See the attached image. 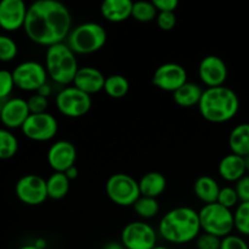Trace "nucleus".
<instances>
[{"mask_svg": "<svg viewBox=\"0 0 249 249\" xmlns=\"http://www.w3.org/2000/svg\"><path fill=\"white\" fill-rule=\"evenodd\" d=\"M77 160V148L71 141L58 140L48 151L49 165L55 172H65Z\"/></svg>", "mask_w": 249, "mask_h": 249, "instance_id": "nucleus-16", "label": "nucleus"}, {"mask_svg": "<svg viewBox=\"0 0 249 249\" xmlns=\"http://www.w3.org/2000/svg\"><path fill=\"white\" fill-rule=\"evenodd\" d=\"M156 21L162 31H172L177 24V16L174 11H158Z\"/></svg>", "mask_w": 249, "mask_h": 249, "instance_id": "nucleus-36", "label": "nucleus"}, {"mask_svg": "<svg viewBox=\"0 0 249 249\" xmlns=\"http://www.w3.org/2000/svg\"><path fill=\"white\" fill-rule=\"evenodd\" d=\"M36 92H39V94H41V95H44V96L48 97L49 95L51 94V89H50V87H49L48 83H44V84L41 85L38 90H36Z\"/></svg>", "mask_w": 249, "mask_h": 249, "instance_id": "nucleus-41", "label": "nucleus"}, {"mask_svg": "<svg viewBox=\"0 0 249 249\" xmlns=\"http://www.w3.org/2000/svg\"><path fill=\"white\" fill-rule=\"evenodd\" d=\"M106 194L114 204L121 207L133 206L141 195L138 181L123 173L112 175L107 180Z\"/></svg>", "mask_w": 249, "mask_h": 249, "instance_id": "nucleus-7", "label": "nucleus"}, {"mask_svg": "<svg viewBox=\"0 0 249 249\" xmlns=\"http://www.w3.org/2000/svg\"><path fill=\"white\" fill-rule=\"evenodd\" d=\"M71 180L66 177L63 172H55L46 180V192L48 198L62 199L70 191Z\"/></svg>", "mask_w": 249, "mask_h": 249, "instance_id": "nucleus-25", "label": "nucleus"}, {"mask_svg": "<svg viewBox=\"0 0 249 249\" xmlns=\"http://www.w3.org/2000/svg\"><path fill=\"white\" fill-rule=\"evenodd\" d=\"M158 11H174L179 5V0H150Z\"/></svg>", "mask_w": 249, "mask_h": 249, "instance_id": "nucleus-39", "label": "nucleus"}, {"mask_svg": "<svg viewBox=\"0 0 249 249\" xmlns=\"http://www.w3.org/2000/svg\"><path fill=\"white\" fill-rule=\"evenodd\" d=\"M128 79L122 74H112L105 78L104 89L105 92L112 99H122L125 96L129 91Z\"/></svg>", "mask_w": 249, "mask_h": 249, "instance_id": "nucleus-26", "label": "nucleus"}, {"mask_svg": "<svg viewBox=\"0 0 249 249\" xmlns=\"http://www.w3.org/2000/svg\"><path fill=\"white\" fill-rule=\"evenodd\" d=\"M133 0H102L100 11L109 22L118 23L131 17Z\"/></svg>", "mask_w": 249, "mask_h": 249, "instance_id": "nucleus-19", "label": "nucleus"}, {"mask_svg": "<svg viewBox=\"0 0 249 249\" xmlns=\"http://www.w3.org/2000/svg\"><path fill=\"white\" fill-rule=\"evenodd\" d=\"M218 172L220 177L225 181L236 182L240 178H242L246 174L245 162L243 157L240 155L231 152L230 155L225 156L220 160L218 167Z\"/></svg>", "mask_w": 249, "mask_h": 249, "instance_id": "nucleus-20", "label": "nucleus"}, {"mask_svg": "<svg viewBox=\"0 0 249 249\" xmlns=\"http://www.w3.org/2000/svg\"><path fill=\"white\" fill-rule=\"evenodd\" d=\"M187 82L186 70L179 63L168 62L160 65L155 71L152 77V84L158 89L173 92L175 89Z\"/></svg>", "mask_w": 249, "mask_h": 249, "instance_id": "nucleus-13", "label": "nucleus"}, {"mask_svg": "<svg viewBox=\"0 0 249 249\" xmlns=\"http://www.w3.org/2000/svg\"><path fill=\"white\" fill-rule=\"evenodd\" d=\"M220 241L221 238L212 233L204 232L196 237V246L199 249H219L220 248Z\"/></svg>", "mask_w": 249, "mask_h": 249, "instance_id": "nucleus-34", "label": "nucleus"}, {"mask_svg": "<svg viewBox=\"0 0 249 249\" xmlns=\"http://www.w3.org/2000/svg\"><path fill=\"white\" fill-rule=\"evenodd\" d=\"M15 192L22 203L27 206H39L48 198L46 180L39 175H24L17 181Z\"/></svg>", "mask_w": 249, "mask_h": 249, "instance_id": "nucleus-12", "label": "nucleus"}, {"mask_svg": "<svg viewBox=\"0 0 249 249\" xmlns=\"http://www.w3.org/2000/svg\"><path fill=\"white\" fill-rule=\"evenodd\" d=\"M122 245L128 249H152L157 242L155 229L143 221H134L123 229Z\"/></svg>", "mask_w": 249, "mask_h": 249, "instance_id": "nucleus-11", "label": "nucleus"}, {"mask_svg": "<svg viewBox=\"0 0 249 249\" xmlns=\"http://www.w3.org/2000/svg\"><path fill=\"white\" fill-rule=\"evenodd\" d=\"M194 190L197 198L206 204L212 203V202H216L220 186H219L216 180H214L213 178L203 175V177H199L195 181Z\"/></svg>", "mask_w": 249, "mask_h": 249, "instance_id": "nucleus-24", "label": "nucleus"}, {"mask_svg": "<svg viewBox=\"0 0 249 249\" xmlns=\"http://www.w3.org/2000/svg\"><path fill=\"white\" fill-rule=\"evenodd\" d=\"M45 68L49 77L57 84H71L78 71L75 53L65 43L49 45L46 49Z\"/></svg>", "mask_w": 249, "mask_h": 249, "instance_id": "nucleus-4", "label": "nucleus"}, {"mask_svg": "<svg viewBox=\"0 0 249 249\" xmlns=\"http://www.w3.org/2000/svg\"><path fill=\"white\" fill-rule=\"evenodd\" d=\"M198 75L207 88L224 85L228 79V66L219 56L208 55L199 62Z\"/></svg>", "mask_w": 249, "mask_h": 249, "instance_id": "nucleus-14", "label": "nucleus"}, {"mask_svg": "<svg viewBox=\"0 0 249 249\" xmlns=\"http://www.w3.org/2000/svg\"><path fill=\"white\" fill-rule=\"evenodd\" d=\"M67 45L78 55H89L104 48L107 40V32L96 22H84L75 28H71L67 36Z\"/></svg>", "mask_w": 249, "mask_h": 249, "instance_id": "nucleus-5", "label": "nucleus"}, {"mask_svg": "<svg viewBox=\"0 0 249 249\" xmlns=\"http://www.w3.org/2000/svg\"><path fill=\"white\" fill-rule=\"evenodd\" d=\"M133 207L135 213L142 219L153 218L160 212V204L156 197L142 196V195H140V197L134 202Z\"/></svg>", "mask_w": 249, "mask_h": 249, "instance_id": "nucleus-27", "label": "nucleus"}, {"mask_svg": "<svg viewBox=\"0 0 249 249\" xmlns=\"http://www.w3.org/2000/svg\"><path fill=\"white\" fill-rule=\"evenodd\" d=\"M221 249H248V245L241 236L229 235L221 237L220 241Z\"/></svg>", "mask_w": 249, "mask_h": 249, "instance_id": "nucleus-37", "label": "nucleus"}, {"mask_svg": "<svg viewBox=\"0 0 249 249\" xmlns=\"http://www.w3.org/2000/svg\"><path fill=\"white\" fill-rule=\"evenodd\" d=\"M56 107L61 114L70 118L85 116L91 108V95L77 87H67L56 96Z\"/></svg>", "mask_w": 249, "mask_h": 249, "instance_id": "nucleus-8", "label": "nucleus"}, {"mask_svg": "<svg viewBox=\"0 0 249 249\" xmlns=\"http://www.w3.org/2000/svg\"><path fill=\"white\" fill-rule=\"evenodd\" d=\"M158 14V10L156 9L155 5L150 0H138L133 2L131 7V17L139 22H151L156 19Z\"/></svg>", "mask_w": 249, "mask_h": 249, "instance_id": "nucleus-28", "label": "nucleus"}, {"mask_svg": "<svg viewBox=\"0 0 249 249\" xmlns=\"http://www.w3.org/2000/svg\"><path fill=\"white\" fill-rule=\"evenodd\" d=\"M158 230L163 240L173 245L191 242L201 232L198 212L190 207L172 209L162 218Z\"/></svg>", "mask_w": 249, "mask_h": 249, "instance_id": "nucleus-2", "label": "nucleus"}, {"mask_svg": "<svg viewBox=\"0 0 249 249\" xmlns=\"http://www.w3.org/2000/svg\"><path fill=\"white\" fill-rule=\"evenodd\" d=\"M216 202L223 204V206L226 207V208H230V209H232L233 207L237 206L240 199H238L237 194H236L235 187H231V186L220 187Z\"/></svg>", "mask_w": 249, "mask_h": 249, "instance_id": "nucleus-32", "label": "nucleus"}, {"mask_svg": "<svg viewBox=\"0 0 249 249\" xmlns=\"http://www.w3.org/2000/svg\"><path fill=\"white\" fill-rule=\"evenodd\" d=\"M202 91V88L196 83L185 82L173 91V99L180 107H194L198 105Z\"/></svg>", "mask_w": 249, "mask_h": 249, "instance_id": "nucleus-21", "label": "nucleus"}, {"mask_svg": "<svg viewBox=\"0 0 249 249\" xmlns=\"http://www.w3.org/2000/svg\"><path fill=\"white\" fill-rule=\"evenodd\" d=\"M231 152L240 156L249 155V123H241L231 130L229 136Z\"/></svg>", "mask_w": 249, "mask_h": 249, "instance_id": "nucleus-23", "label": "nucleus"}, {"mask_svg": "<svg viewBox=\"0 0 249 249\" xmlns=\"http://www.w3.org/2000/svg\"><path fill=\"white\" fill-rule=\"evenodd\" d=\"M138 184L140 194L142 196L158 197L164 192L167 187V180L164 175L160 174V172H148L141 178Z\"/></svg>", "mask_w": 249, "mask_h": 249, "instance_id": "nucleus-22", "label": "nucleus"}, {"mask_svg": "<svg viewBox=\"0 0 249 249\" xmlns=\"http://www.w3.org/2000/svg\"><path fill=\"white\" fill-rule=\"evenodd\" d=\"M15 88L12 72L0 70V99H7Z\"/></svg>", "mask_w": 249, "mask_h": 249, "instance_id": "nucleus-33", "label": "nucleus"}, {"mask_svg": "<svg viewBox=\"0 0 249 249\" xmlns=\"http://www.w3.org/2000/svg\"><path fill=\"white\" fill-rule=\"evenodd\" d=\"M72 83L78 89L92 95L104 89L105 75L95 67H82L78 68Z\"/></svg>", "mask_w": 249, "mask_h": 249, "instance_id": "nucleus-18", "label": "nucleus"}, {"mask_svg": "<svg viewBox=\"0 0 249 249\" xmlns=\"http://www.w3.org/2000/svg\"><path fill=\"white\" fill-rule=\"evenodd\" d=\"M27 105H28V108L31 113H41V112H46L49 106V101L48 97L36 92V94L32 95L27 100Z\"/></svg>", "mask_w": 249, "mask_h": 249, "instance_id": "nucleus-35", "label": "nucleus"}, {"mask_svg": "<svg viewBox=\"0 0 249 249\" xmlns=\"http://www.w3.org/2000/svg\"><path fill=\"white\" fill-rule=\"evenodd\" d=\"M26 12L24 0H0V28L6 32L22 28Z\"/></svg>", "mask_w": 249, "mask_h": 249, "instance_id": "nucleus-15", "label": "nucleus"}, {"mask_svg": "<svg viewBox=\"0 0 249 249\" xmlns=\"http://www.w3.org/2000/svg\"><path fill=\"white\" fill-rule=\"evenodd\" d=\"M17 44L14 39L7 36L0 34V61L2 62H9L12 61L17 55Z\"/></svg>", "mask_w": 249, "mask_h": 249, "instance_id": "nucleus-31", "label": "nucleus"}, {"mask_svg": "<svg viewBox=\"0 0 249 249\" xmlns=\"http://www.w3.org/2000/svg\"><path fill=\"white\" fill-rule=\"evenodd\" d=\"M5 100H6V99H0V111H1V108H2V105H4Z\"/></svg>", "mask_w": 249, "mask_h": 249, "instance_id": "nucleus-43", "label": "nucleus"}, {"mask_svg": "<svg viewBox=\"0 0 249 249\" xmlns=\"http://www.w3.org/2000/svg\"><path fill=\"white\" fill-rule=\"evenodd\" d=\"M201 230L218 237H224L233 230V213L218 202L206 203L198 212Z\"/></svg>", "mask_w": 249, "mask_h": 249, "instance_id": "nucleus-6", "label": "nucleus"}, {"mask_svg": "<svg viewBox=\"0 0 249 249\" xmlns=\"http://www.w3.org/2000/svg\"><path fill=\"white\" fill-rule=\"evenodd\" d=\"M235 190L240 202L249 201V175L245 174L236 181Z\"/></svg>", "mask_w": 249, "mask_h": 249, "instance_id": "nucleus-38", "label": "nucleus"}, {"mask_svg": "<svg viewBox=\"0 0 249 249\" xmlns=\"http://www.w3.org/2000/svg\"><path fill=\"white\" fill-rule=\"evenodd\" d=\"M18 151L17 138L7 129H0V160H10Z\"/></svg>", "mask_w": 249, "mask_h": 249, "instance_id": "nucleus-29", "label": "nucleus"}, {"mask_svg": "<svg viewBox=\"0 0 249 249\" xmlns=\"http://www.w3.org/2000/svg\"><path fill=\"white\" fill-rule=\"evenodd\" d=\"M15 87L24 91H36L48 79L45 66L36 61L22 62L12 71Z\"/></svg>", "mask_w": 249, "mask_h": 249, "instance_id": "nucleus-10", "label": "nucleus"}, {"mask_svg": "<svg viewBox=\"0 0 249 249\" xmlns=\"http://www.w3.org/2000/svg\"><path fill=\"white\" fill-rule=\"evenodd\" d=\"M243 162H245L246 172H249V155L243 156Z\"/></svg>", "mask_w": 249, "mask_h": 249, "instance_id": "nucleus-42", "label": "nucleus"}, {"mask_svg": "<svg viewBox=\"0 0 249 249\" xmlns=\"http://www.w3.org/2000/svg\"><path fill=\"white\" fill-rule=\"evenodd\" d=\"M233 229L241 235L249 236V201L240 202L233 212Z\"/></svg>", "mask_w": 249, "mask_h": 249, "instance_id": "nucleus-30", "label": "nucleus"}, {"mask_svg": "<svg viewBox=\"0 0 249 249\" xmlns=\"http://www.w3.org/2000/svg\"><path fill=\"white\" fill-rule=\"evenodd\" d=\"M21 130L29 140L43 142L55 138L58 130V124L55 117L48 112L29 113L22 124Z\"/></svg>", "mask_w": 249, "mask_h": 249, "instance_id": "nucleus-9", "label": "nucleus"}, {"mask_svg": "<svg viewBox=\"0 0 249 249\" xmlns=\"http://www.w3.org/2000/svg\"><path fill=\"white\" fill-rule=\"evenodd\" d=\"M22 28L33 43L49 46L66 40L72 28V16L58 0H36L27 7Z\"/></svg>", "mask_w": 249, "mask_h": 249, "instance_id": "nucleus-1", "label": "nucleus"}, {"mask_svg": "<svg viewBox=\"0 0 249 249\" xmlns=\"http://www.w3.org/2000/svg\"><path fill=\"white\" fill-rule=\"evenodd\" d=\"M197 106L206 121L211 123H225L238 113L240 99L232 89L225 85L209 87L202 91Z\"/></svg>", "mask_w": 249, "mask_h": 249, "instance_id": "nucleus-3", "label": "nucleus"}, {"mask_svg": "<svg viewBox=\"0 0 249 249\" xmlns=\"http://www.w3.org/2000/svg\"><path fill=\"white\" fill-rule=\"evenodd\" d=\"M63 173H65L66 177H67L70 180H74L78 178V169L74 164L71 165V167H68Z\"/></svg>", "mask_w": 249, "mask_h": 249, "instance_id": "nucleus-40", "label": "nucleus"}, {"mask_svg": "<svg viewBox=\"0 0 249 249\" xmlns=\"http://www.w3.org/2000/svg\"><path fill=\"white\" fill-rule=\"evenodd\" d=\"M29 113L26 100L21 97L6 99L0 111V121L7 129H17L21 128Z\"/></svg>", "mask_w": 249, "mask_h": 249, "instance_id": "nucleus-17", "label": "nucleus"}]
</instances>
